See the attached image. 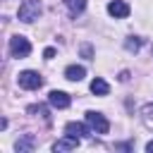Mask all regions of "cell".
Instances as JSON below:
<instances>
[{
  "label": "cell",
  "instance_id": "9a60e30c",
  "mask_svg": "<svg viewBox=\"0 0 153 153\" xmlns=\"http://www.w3.org/2000/svg\"><path fill=\"white\" fill-rule=\"evenodd\" d=\"M81 55H84V57H91V55H93L91 45H81Z\"/></svg>",
  "mask_w": 153,
  "mask_h": 153
},
{
  "label": "cell",
  "instance_id": "4fadbf2b",
  "mask_svg": "<svg viewBox=\"0 0 153 153\" xmlns=\"http://www.w3.org/2000/svg\"><path fill=\"white\" fill-rule=\"evenodd\" d=\"M29 112H31V115H38V117H43L45 122H50V115H48V110H45L43 105H29Z\"/></svg>",
  "mask_w": 153,
  "mask_h": 153
},
{
  "label": "cell",
  "instance_id": "5b68a950",
  "mask_svg": "<svg viewBox=\"0 0 153 153\" xmlns=\"http://www.w3.org/2000/svg\"><path fill=\"white\" fill-rule=\"evenodd\" d=\"M48 103H50L53 108H60V110H65V108H69L72 98H69L65 91H50V93H48Z\"/></svg>",
  "mask_w": 153,
  "mask_h": 153
},
{
  "label": "cell",
  "instance_id": "9c48e42d",
  "mask_svg": "<svg viewBox=\"0 0 153 153\" xmlns=\"http://www.w3.org/2000/svg\"><path fill=\"white\" fill-rule=\"evenodd\" d=\"M65 76H67L69 81H81V79L86 76V69H84L81 65H69V67L65 69Z\"/></svg>",
  "mask_w": 153,
  "mask_h": 153
},
{
  "label": "cell",
  "instance_id": "ac0fdd59",
  "mask_svg": "<svg viewBox=\"0 0 153 153\" xmlns=\"http://www.w3.org/2000/svg\"><path fill=\"white\" fill-rule=\"evenodd\" d=\"M143 112H146V115H153V105H148V108H143Z\"/></svg>",
  "mask_w": 153,
  "mask_h": 153
},
{
  "label": "cell",
  "instance_id": "ba28073f",
  "mask_svg": "<svg viewBox=\"0 0 153 153\" xmlns=\"http://www.w3.org/2000/svg\"><path fill=\"white\" fill-rule=\"evenodd\" d=\"M14 148H17L19 153H29V151H33V148H36V139H33L31 134H24L22 139H17Z\"/></svg>",
  "mask_w": 153,
  "mask_h": 153
},
{
  "label": "cell",
  "instance_id": "52a82bcc",
  "mask_svg": "<svg viewBox=\"0 0 153 153\" xmlns=\"http://www.w3.org/2000/svg\"><path fill=\"white\" fill-rule=\"evenodd\" d=\"M76 146H79V136L67 134L65 139H60V141L53 143V151H55V153H57V151H72V148H76Z\"/></svg>",
  "mask_w": 153,
  "mask_h": 153
},
{
  "label": "cell",
  "instance_id": "8fae6325",
  "mask_svg": "<svg viewBox=\"0 0 153 153\" xmlns=\"http://www.w3.org/2000/svg\"><path fill=\"white\" fill-rule=\"evenodd\" d=\"M65 131L67 134H72V136H88V129L84 127V124H79V122H67V127H65Z\"/></svg>",
  "mask_w": 153,
  "mask_h": 153
},
{
  "label": "cell",
  "instance_id": "6da1fadb",
  "mask_svg": "<svg viewBox=\"0 0 153 153\" xmlns=\"http://www.w3.org/2000/svg\"><path fill=\"white\" fill-rule=\"evenodd\" d=\"M41 12H43V7H41V2H38V0H24V2L19 5L17 17H19L22 22L31 24L33 19H38V17H41Z\"/></svg>",
  "mask_w": 153,
  "mask_h": 153
},
{
  "label": "cell",
  "instance_id": "30bf717a",
  "mask_svg": "<svg viewBox=\"0 0 153 153\" xmlns=\"http://www.w3.org/2000/svg\"><path fill=\"white\" fill-rule=\"evenodd\" d=\"M91 93H96V96H108V93H110L108 81H105V79H100V76H96V79L91 81Z\"/></svg>",
  "mask_w": 153,
  "mask_h": 153
},
{
  "label": "cell",
  "instance_id": "7a4b0ae2",
  "mask_svg": "<svg viewBox=\"0 0 153 153\" xmlns=\"http://www.w3.org/2000/svg\"><path fill=\"white\" fill-rule=\"evenodd\" d=\"M86 124H88L96 134H108V131H110V122H108L100 112H96V110H88V112H86Z\"/></svg>",
  "mask_w": 153,
  "mask_h": 153
},
{
  "label": "cell",
  "instance_id": "3957f363",
  "mask_svg": "<svg viewBox=\"0 0 153 153\" xmlns=\"http://www.w3.org/2000/svg\"><path fill=\"white\" fill-rule=\"evenodd\" d=\"M10 53H12V57H26L29 53H31V43H29V38H24V36H12L10 38Z\"/></svg>",
  "mask_w": 153,
  "mask_h": 153
},
{
  "label": "cell",
  "instance_id": "e0dca14e",
  "mask_svg": "<svg viewBox=\"0 0 153 153\" xmlns=\"http://www.w3.org/2000/svg\"><path fill=\"white\" fill-rule=\"evenodd\" d=\"M146 151H148V153H153V141H148V143H146Z\"/></svg>",
  "mask_w": 153,
  "mask_h": 153
},
{
  "label": "cell",
  "instance_id": "8992f818",
  "mask_svg": "<svg viewBox=\"0 0 153 153\" xmlns=\"http://www.w3.org/2000/svg\"><path fill=\"white\" fill-rule=\"evenodd\" d=\"M108 12L112 14V17H117V19H124V17H129V5L124 2V0H112L110 5H108Z\"/></svg>",
  "mask_w": 153,
  "mask_h": 153
},
{
  "label": "cell",
  "instance_id": "7c38bea8",
  "mask_svg": "<svg viewBox=\"0 0 153 153\" xmlns=\"http://www.w3.org/2000/svg\"><path fill=\"white\" fill-rule=\"evenodd\" d=\"M65 5H67V10H69V14H72V17H76V14H81V12H84L86 0H65Z\"/></svg>",
  "mask_w": 153,
  "mask_h": 153
},
{
  "label": "cell",
  "instance_id": "277c9868",
  "mask_svg": "<svg viewBox=\"0 0 153 153\" xmlns=\"http://www.w3.org/2000/svg\"><path fill=\"white\" fill-rule=\"evenodd\" d=\"M17 81H19V86H22V88H26V91H36V88H41V86H43L41 74H38V72H33V69L22 72Z\"/></svg>",
  "mask_w": 153,
  "mask_h": 153
},
{
  "label": "cell",
  "instance_id": "2e32d148",
  "mask_svg": "<svg viewBox=\"0 0 153 153\" xmlns=\"http://www.w3.org/2000/svg\"><path fill=\"white\" fill-rule=\"evenodd\" d=\"M43 55H45V60H50V57L55 55V50H53V48H45V50H43Z\"/></svg>",
  "mask_w": 153,
  "mask_h": 153
},
{
  "label": "cell",
  "instance_id": "5bb4252c",
  "mask_svg": "<svg viewBox=\"0 0 153 153\" xmlns=\"http://www.w3.org/2000/svg\"><path fill=\"white\" fill-rule=\"evenodd\" d=\"M124 48H127L129 53H136V50L141 48V38H136V36H129V38H127V43H124Z\"/></svg>",
  "mask_w": 153,
  "mask_h": 153
}]
</instances>
